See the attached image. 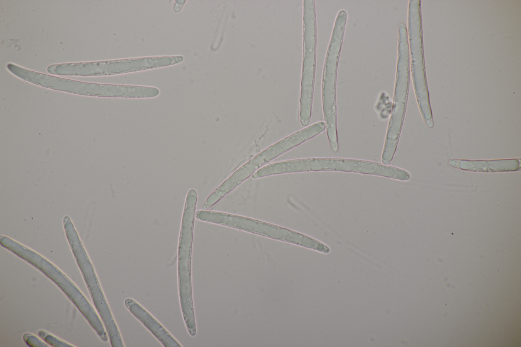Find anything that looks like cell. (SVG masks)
Segmentation results:
<instances>
[{
	"instance_id": "3957f363",
	"label": "cell",
	"mask_w": 521,
	"mask_h": 347,
	"mask_svg": "<svg viewBox=\"0 0 521 347\" xmlns=\"http://www.w3.org/2000/svg\"><path fill=\"white\" fill-rule=\"evenodd\" d=\"M195 217L201 221L265 235L304 246L315 248L317 243L313 239L292 230L241 215L202 210L195 212Z\"/></svg>"
},
{
	"instance_id": "277c9868",
	"label": "cell",
	"mask_w": 521,
	"mask_h": 347,
	"mask_svg": "<svg viewBox=\"0 0 521 347\" xmlns=\"http://www.w3.org/2000/svg\"><path fill=\"white\" fill-rule=\"evenodd\" d=\"M311 160L312 171L352 172L401 181L408 180L410 177L403 169L373 161L339 158H311Z\"/></svg>"
},
{
	"instance_id": "8992f818",
	"label": "cell",
	"mask_w": 521,
	"mask_h": 347,
	"mask_svg": "<svg viewBox=\"0 0 521 347\" xmlns=\"http://www.w3.org/2000/svg\"><path fill=\"white\" fill-rule=\"evenodd\" d=\"M125 304L128 309L157 338L164 346L167 347L181 346L169 332L137 302L133 299L128 298L126 299Z\"/></svg>"
},
{
	"instance_id": "6da1fadb",
	"label": "cell",
	"mask_w": 521,
	"mask_h": 347,
	"mask_svg": "<svg viewBox=\"0 0 521 347\" xmlns=\"http://www.w3.org/2000/svg\"><path fill=\"white\" fill-rule=\"evenodd\" d=\"M326 129L324 122L313 123L270 146L234 171L215 189L223 198L266 164L282 154L322 133Z\"/></svg>"
},
{
	"instance_id": "5b68a950",
	"label": "cell",
	"mask_w": 521,
	"mask_h": 347,
	"mask_svg": "<svg viewBox=\"0 0 521 347\" xmlns=\"http://www.w3.org/2000/svg\"><path fill=\"white\" fill-rule=\"evenodd\" d=\"M307 11V70L302 80L300 109L309 112L312 108L314 83L316 24L314 7L308 8Z\"/></svg>"
},
{
	"instance_id": "7a4b0ae2",
	"label": "cell",
	"mask_w": 521,
	"mask_h": 347,
	"mask_svg": "<svg viewBox=\"0 0 521 347\" xmlns=\"http://www.w3.org/2000/svg\"><path fill=\"white\" fill-rule=\"evenodd\" d=\"M344 9L338 12L333 25L324 65L322 82V106L326 132L337 131L336 81L340 54L347 21Z\"/></svg>"
},
{
	"instance_id": "52a82bcc",
	"label": "cell",
	"mask_w": 521,
	"mask_h": 347,
	"mask_svg": "<svg viewBox=\"0 0 521 347\" xmlns=\"http://www.w3.org/2000/svg\"><path fill=\"white\" fill-rule=\"evenodd\" d=\"M381 107V110L379 112L380 116H381L383 111H385V115L386 119L388 117V115L391 113L392 109V102L390 99L389 96L385 92H381L380 93L378 100L375 105V109L380 108Z\"/></svg>"
}]
</instances>
